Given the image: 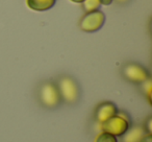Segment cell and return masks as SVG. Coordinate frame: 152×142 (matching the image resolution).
Listing matches in <instances>:
<instances>
[{"label":"cell","instance_id":"1","mask_svg":"<svg viewBox=\"0 0 152 142\" xmlns=\"http://www.w3.org/2000/svg\"><path fill=\"white\" fill-rule=\"evenodd\" d=\"M55 85H56L63 102L69 104H76L78 102L79 96H80V90H79L77 82L72 77L67 74L61 75L57 79Z\"/></svg>","mask_w":152,"mask_h":142},{"label":"cell","instance_id":"2","mask_svg":"<svg viewBox=\"0 0 152 142\" xmlns=\"http://www.w3.org/2000/svg\"><path fill=\"white\" fill-rule=\"evenodd\" d=\"M38 99L46 109H55L61 102V98L55 83L50 81L43 82L38 88Z\"/></svg>","mask_w":152,"mask_h":142},{"label":"cell","instance_id":"3","mask_svg":"<svg viewBox=\"0 0 152 142\" xmlns=\"http://www.w3.org/2000/svg\"><path fill=\"white\" fill-rule=\"evenodd\" d=\"M129 127H130V123L128 118L121 113H117V115L100 123V129H102V132H106L115 137L123 136L128 131Z\"/></svg>","mask_w":152,"mask_h":142},{"label":"cell","instance_id":"4","mask_svg":"<svg viewBox=\"0 0 152 142\" xmlns=\"http://www.w3.org/2000/svg\"><path fill=\"white\" fill-rule=\"evenodd\" d=\"M121 73L127 82L135 84V85H141L148 79H150L148 70L144 66L137 63H133V62L124 64L121 69Z\"/></svg>","mask_w":152,"mask_h":142},{"label":"cell","instance_id":"5","mask_svg":"<svg viewBox=\"0 0 152 142\" xmlns=\"http://www.w3.org/2000/svg\"><path fill=\"white\" fill-rule=\"evenodd\" d=\"M105 22V15L101 11L86 13L78 22V27L85 32H95L103 26Z\"/></svg>","mask_w":152,"mask_h":142},{"label":"cell","instance_id":"6","mask_svg":"<svg viewBox=\"0 0 152 142\" xmlns=\"http://www.w3.org/2000/svg\"><path fill=\"white\" fill-rule=\"evenodd\" d=\"M118 113L116 104L112 102H103L96 107L94 111V118L98 123H102L110 119V117L115 116Z\"/></svg>","mask_w":152,"mask_h":142},{"label":"cell","instance_id":"7","mask_svg":"<svg viewBox=\"0 0 152 142\" xmlns=\"http://www.w3.org/2000/svg\"><path fill=\"white\" fill-rule=\"evenodd\" d=\"M27 7L36 12H45L55 4V0H26Z\"/></svg>","mask_w":152,"mask_h":142},{"label":"cell","instance_id":"8","mask_svg":"<svg viewBox=\"0 0 152 142\" xmlns=\"http://www.w3.org/2000/svg\"><path fill=\"white\" fill-rule=\"evenodd\" d=\"M145 135V129L141 127H134L129 129L124 134L123 142H140L143 136Z\"/></svg>","mask_w":152,"mask_h":142},{"label":"cell","instance_id":"9","mask_svg":"<svg viewBox=\"0 0 152 142\" xmlns=\"http://www.w3.org/2000/svg\"><path fill=\"white\" fill-rule=\"evenodd\" d=\"M83 9L86 13H90V12H94L99 10L100 5V0H85L83 3Z\"/></svg>","mask_w":152,"mask_h":142},{"label":"cell","instance_id":"10","mask_svg":"<svg viewBox=\"0 0 152 142\" xmlns=\"http://www.w3.org/2000/svg\"><path fill=\"white\" fill-rule=\"evenodd\" d=\"M141 89L143 91V93L146 95L148 102L151 104V94H152V82L151 79H148L146 82H144L143 84H141Z\"/></svg>","mask_w":152,"mask_h":142},{"label":"cell","instance_id":"11","mask_svg":"<svg viewBox=\"0 0 152 142\" xmlns=\"http://www.w3.org/2000/svg\"><path fill=\"white\" fill-rule=\"evenodd\" d=\"M95 142H118V140L115 136L110 135L106 132H102L96 137Z\"/></svg>","mask_w":152,"mask_h":142},{"label":"cell","instance_id":"12","mask_svg":"<svg viewBox=\"0 0 152 142\" xmlns=\"http://www.w3.org/2000/svg\"><path fill=\"white\" fill-rule=\"evenodd\" d=\"M144 129L147 132V134H151L152 132V117H148L146 122L144 123Z\"/></svg>","mask_w":152,"mask_h":142},{"label":"cell","instance_id":"13","mask_svg":"<svg viewBox=\"0 0 152 142\" xmlns=\"http://www.w3.org/2000/svg\"><path fill=\"white\" fill-rule=\"evenodd\" d=\"M140 142H152V135L151 134H145Z\"/></svg>","mask_w":152,"mask_h":142},{"label":"cell","instance_id":"14","mask_svg":"<svg viewBox=\"0 0 152 142\" xmlns=\"http://www.w3.org/2000/svg\"><path fill=\"white\" fill-rule=\"evenodd\" d=\"M113 1H114V0H100V3H101L102 5H110L113 3Z\"/></svg>","mask_w":152,"mask_h":142},{"label":"cell","instance_id":"15","mask_svg":"<svg viewBox=\"0 0 152 142\" xmlns=\"http://www.w3.org/2000/svg\"><path fill=\"white\" fill-rule=\"evenodd\" d=\"M114 1H116V2L119 3V4H125V3L129 2L130 0H114Z\"/></svg>","mask_w":152,"mask_h":142},{"label":"cell","instance_id":"16","mask_svg":"<svg viewBox=\"0 0 152 142\" xmlns=\"http://www.w3.org/2000/svg\"><path fill=\"white\" fill-rule=\"evenodd\" d=\"M72 2H74V3H83L85 0H71Z\"/></svg>","mask_w":152,"mask_h":142}]
</instances>
